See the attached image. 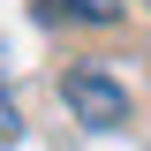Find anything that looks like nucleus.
Wrapping results in <instances>:
<instances>
[{
    "mask_svg": "<svg viewBox=\"0 0 151 151\" xmlns=\"http://www.w3.org/2000/svg\"><path fill=\"white\" fill-rule=\"evenodd\" d=\"M38 15L45 23H121L129 0H38Z\"/></svg>",
    "mask_w": 151,
    "mask_h": 151,
    "instance_id": "obj_2",
    "label": "nucleus"
},
{
    "mask_svg": "<svg viewBox=\"0 0 151 151\" xmlns=\"http://www.w3.org/2000/svg\"><path fill=\"white\" fill-rule=\"evenodd\" d=\"M15 136H23V113L8 98V53H0V144H15Z\"/></svg>",
    "mask_w": 151,
    "mask_h": 151,
    "instance_id": "obj_3",
    "label": "nucleus"
},
{
    "mask_svg": "<svg viewBox=\"0 0 151 151\" xmlns=\"http://www.w3.org/2000/svg\"><path fill=\"white\" fill-rule=\"evenodd\" d=\"M60 98H68V113L83 129H129V91L106 68H68L60 76Z\"/></svg>",
    "mask_w": 151,
    "mask_h": 151,
    "instance_id": "obj_1",
    "label": "nucleus"
}]
</instances>
